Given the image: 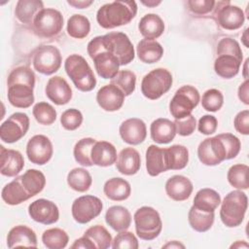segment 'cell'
Segmentation results:
<instances>
[{
  "label": "cell",
  "instance_id": "obj_1",
  "mask_svg": "<svg viewBox=\"0 0 249 249\" xmlns=\"http://www.w3.org/2000/svg\"><path fill=\"white\" fill-rule=\"evenodd\" d=\"M8 100L17 108H28L34 102L35 74L27 66L16 67L8 76Z\"/></svg>",
  "mask_w": 249,
  "mask_h": 249
},
{
  "label": "cell",
  "instance_id": "obj_2",
  "mask_svg": "<svg viewBox=\"0 0 249 249\" xmlns=\"http://www.w3.org/2000/svg\"><path fill=\"white\" fill-rule=\"evenodd\" d=\"M135 1H114L101 6L96 13L98 24L105 29H112L129 23L136 16Z\"/></svg>",
  "mask_w": 249,
  "mask_h": 249
},
{
  "label": "cell",
  "instance_id": "obj_3",
  "mask_svg": "<svg viewBox=\"0 0 249 249\" xmlns=\"http://www.w3.org/2000/svg\"><path fill=\"white\" fill-rule=\"evenodd\" d=\"M64 68L75 87L81 91H90L96 86V79L88 61L80 54H70L64 62Z\"/></svg>",
  "mask_w": 249,
  "mask_h": 249
},
{
  "label": "cell",
  "instance_id": "obj_4",
  "mask_svg": "<svg viewBox=\"0 0 249 249\" xmlns=\"http://www.w3.org/2000/svg\"><path fill=\"white\" fill-rule=\"evenodd\" d=\"M247 206L248 198L245 193L239 190L230 192L221 202V221L229 228L239 226L244 219Z\"/></svg>",
  "mask_w": 249,
  "mask_h": 249
},
{
  "label": "cell",
  "instance_id": "obj_5",
  "mask_svg": "<svg viewBox=\"0 0 249 249\" xmlns=\"http://www.w3.org/2000/svg\"><path fill=\"white\" fill-rule=\"evenodd\" d=\"M99 46L115 55L120 65H126L134 59V48L128 36L123 32H109L94 37Z\"/></svg>",
  "mask_w": 249,
  "mask_h": 249
},
{
  "label": "cell",
  "instance_id": "obj_6",
  "mask_svg": "<svg viewBox=\"0 0 249 249\" xmlns=\"http://www.w3.org/2000/svg\"><path fill=\"white\" fill-rule=\"evenodd\" d=\"M137 235L143 240H153L158 237L162 229L159 212L151 206L138 208L133 216Z\"/></svg>",
  "mask_w": 249,
  "mask_h": 249
},
{
  "label": "cell",
  "instance_id": "obj_7",
  "mask_svg": "<svg viewBox=\"0 0 249 249\" xmlns=\"http://www.w3.org/2000/svg\"><path fill=\"white\" fill-rule=\"evenodd\" d=\"M87 51L94 62V67L99 77L111 80L117 75L121 66L118 58L102 49L95 38L89 42Z\"/></svg>",
  "mask_w": 249,
  "mask_h": 249
},
{
  "label": "cell",
  "instance_id": "obj_8",
  "mask_svg": "<svg viewBox=\"0 0 249 249\" xmlns=\"http://www.w3.org/2000/svg\"><path fill=\"white\" fill-rule=\"evenodd\" d=\"M172 82V75L167 69L156 68L143 77L141 91L148 99L156 100L170 89Z\"/></svg>",
  "mask_w": 249,
  "mask_h": 249
},
{
  "label": "cell",
  "instance_id": "obj_9",
  "mask_svg": "<svg viewBox=\"0 0 249 249\" xmlns=\"http://www.w3.org/2000/svg\"><path fill=\"white\" fill-rule=\"evenodd\" d=\"M200 100L198 90L190 85L178 89L170 100L169 111L175 119H183L191 115Z\"/></svg>",
  "mask_w": 249,
  "mask_h": 249
},
{
  "label": "cell",
  "instance_id": "obj_10",
  "mask_svg": "<svg viewBox=\"0 0 249 249\" xmlns=\"http://www.w3.org/2000/svg\"><path fill=\"white\" fill-rule=\"evenodd\" d=\"M34 32L45 38L56 36L63 27V17L55 9L47 8L41 10L32 21Z\"/></svg>",
  "mask_w": 249,
  "mask_h": 249
},
{
  "label": "cell",
  "instance_id": "obj_11",
  "mask_svg": "<svg viewBox=\"0 0 249 249\" xmlns=\"http://www.w3.org/2000/svg\"><path fill=\"white\" fill-rule=\"evenodd\" d=\"M61 54L59 50L52 45L41 46L33 53V66L36 71L44 75L55 73L61 66Z\"/></svg>",
  "mask_w": 249,
  "mask_h": 249
},
{
  "label": "cell",
  "instance_id": "obj_12",
  "mask_svg": "<svg viewBox=\"0 0 249 249\" xmlns=\"http://www.w3.org/2000/svg\"><path fill=\"white\" fill-rule=\"evenodd\" d=\"M103 204L100 198L94 196H82L74 200L71 212L74 220L79 224H87L96 218L102 211Z\"/></svg>",
  "mask_w": 249,
  "mask_h": 249
},
{
  "label": "cell",
  "instance_id": "obj_13",
  "mask_svg": "<svg viewBox=\"0 0 249 249\" xmlns=\"http://www.w3.org/2000/svg\"><path fill=\"white\" fill-rule=\"evenodd\" d=\"M29 128V118L25 113L12 114L0 126V138L6 143H15L21 139Z\"/></svg>",
  "mask_w": 249,
  "mask_h": 249
},
{
  "label": "cell",
  "instance_id": "obj_14",
  "mask_svg": "<svg viewBox=\"0 0 249 249\" xmlns=\"http://www.w3.org/2000/svg\"><path fill=\"white\" fill-rule=\"evenodd\" d=\"M197 157L204 165H217L227 160V151L221 138L216 135L202 140L197 148Z\"/></svg>",
  "mask_w": 249,
  "mask_h": 249
},
{
  "label": "cell",
  "instance_id": "obj_15",
  "mask_svg": "<svg viewBox=\"0 0 249 249\" xmlns=\"http://www.w3.org/2000/svg\"><path fill=\"white\" fill-rule=\"evenodd\" d=\"M53 148L51 140L43 134L32 136L26 144V155L28 160L35 164H46L53 156Z\"/></svg>",
  "mask_w": 249,
  "mask_h": 249
},
{
  "label": "cell",
  "instance_id": "obj_16",
  "mask_svg": "<svg viewBox=\"0 0 249 249\" xmlns=\"http://www.w3.org/2000/svg\"><path fill=\"white\" fill-rule=\"evenodd\" d=\"M218 8L215 11V17L221 27L227 30H235L240 28L245 20L243 11L237 7L232 6L230 2H216Z\"/></svg>",
  "mask_w": 249,
  "mask_h": 249
},
{
  "label": "cell",
  "instance_id": "obj_17",
  "mask_svg": "<svg viewBox=\"0 0 249 249\" xmlns=\"http://www.w3.org/2000/svg\"><path fill=\"white\" fill-rule=\"evenodd\" d=\"M28 214L32 220L44 225L54 224L59 218L56 204L45 198H39L31 202L28 206Z\"/></svg>",
  "mask_w": 249,
  "mask_h": 249
},
{
  "label": "cell",
  "instance_id": "obj_18",
  "mask_svg": "<svg viewBox=\"0 0 249 249\" xmlns=\"http://www.w3.org/2000/svg\"><path fill=\"white\" fill-rule=\"evenodd\" d=\"M146 168L150 176H158L170 169V160L167 148L150 145L146 151Z\"/></svg>",
  "mask_w": 249,
  "mask_h": 249
},
{
  "label": "cell",
  "instance_id": "obj_19",
  "mask_svg": "<svg viewBox=\"0 0 249 249\" xmlns=\"http://www.w3.org/2000/svg\"><path fill=\"white\" fill-rule=\"evenodd\" d=\"M119 132L124 142L129 145H138L146 139L147 127L141 119L130 118L121 124Z\"/></svg>",
  "mask_w": 249,
  "mask_h": 249
},
{
  "label": "cell",
  "instance_id": "obj_20",
  "mask_svg": "<svg viewBox=\"0 0 249 249\" xmlns=\"http://www.w3.org/2000/svg\"><path fill=\"white\" fill-rule=\"evenodd\" d=\"M45 91L48 98L56 105L67 104L72 98L71 87L67 81L60 76L50 78Z\"/></svg>",
  "mask_w": 249,
  "mask_h": 249
},
{
  "label": "cell",
  "instance_id": "obj_21",
  "mask_svg": "<svg viewBox=\"0 0 249 249\" xmlns=\"http://www.w3.org/2000/svg\"><path fill=\"white\" fill-rule=\"evenodd\" d=\"M124 96L119 88L113 84H109L99 89L96 93V101L103 110L114 112L122 108Z\"/></svg>",
  "mask_w": 249,
  "mask_h": 249
},
{
  "label": "cell",
  "instance_id": "obj_22",
  "mask_svg": "<svg viewBox=\"0 0 249 249\" xmlns=\"http://www.w3.org/2000/svg\"><path fill=\"white\" fill-rule=\"evenodd\" d=\"M0 172L4 176L14 177L18 175L24 166L22 155L12 149H6L0 146Z\"/></svg>",
  "mask_w": 249,
  "mask_h": 249
},
{
  "label": "cell",
  "instance_id": "obj_23",
  "mask_svg": "<svg viewBox=\"0 0 249 249\" xmlns=\"http://www.w3.org/2000/svg\"><path fill=\"white\" fill-rule=\"evenodd\" d=\"M193 183L183 175H174L165 183L166 195L175 201H183L190 197L193 192Z\"/></svg>",
  "mask_w": 249,
  "mask_h": 249
},
{
  "label": "cell",
  "instance_id": "obj_24",
  "mask_svg": "<svg viewBox=\"0 0 249 249\" xmlns=\"http://www.w3.org/2000/svg\"><path fill=\"white\" fill-rule=\"evenodd\" d=\"M7 245L9 248L25 246L37 247V236L35 231L23 225L12 228L7 236Z\"/></svg>",
  "mask_w": 249,
  "mask_h": 249
},
{
  "label": "cell",
  "instance_id": "obj_25",
  "mask_svg": "<svg viewBox=\"0 0 249 249\" xmlns=\"http://www.w3.org/2000/svg\"><path fill=\"white\" fill-rule=\"evenodd\" d=\"M90 159L93 164L98 166H110L117 160L115 146L107 141H96L90 152Z\"/></svg>",
  "mask_w": 249,
  "mask_h": 249
},
{
  "label": "cell",
  "instance_id": "obj_26",
  "mask_svg": "<svg viewBox=\"0 0 249 249\" xmlns=\"http://www.w3.org/2000/svg\"><path fill=\"white\" fill-rule=\"evenodd\" d=\"M141 165L139 153L132 147L123 149L117 159L116 167L124 175H133L138 172Z\"/></svg>",
  "mask_w": 249,
  "mask_h": 249
},
{
  "label": "cell",
  "instance_id": "obj_27",
  "mask_svg": "<svg viewBox=\"0 0 249 249\" xmlns=\"http://www.w3.org/2000/svg\"><path fill=\"white\" fill-rule=\"evenodd\" d=\"M151 138L159 144H167L171 142L176 135V126L174 122L165 118L155 120L150 126Z\"/></svg>",
  "mask_w": 249,
  "mask_h": 249
},
{
  "label": "cell",
  "instance_id": "obj_28",
  "mask_svg": "<svg viewBox=\"0 0 249 249\" xmlns=\"http://www.w3.org/2000/svg\"><path fill=\"white\" fill-rule=\"evenodd\" d=\"M105 221L116 231H126L131 224V214L122 205H113L106 211Z\"/></svg>",
  "mask_w": 249,
  "mask_h": 249
},
{
  "label": "cell",
  "instance_id": "obj_29",
  "mask_svg": "<svg viewBox=\"0 0 249 249\" xmlns=\"http://www.w3.org/2000/svg\"><path fill=\"white\" fill-rule=\"evenodd\" d=\"M138 29L145 39L159 38L164 31V23L161 18L156 14H147L139 21Z\"/></svg>",
  "mask_w": 249,
  "mask_h": 249
},
{
  "label": "cell",
  "instance_id": "obj_30",
  "mask_svg": "<svg viewBox=\"0 0 249 249\" xmlns=\"http://www.w3.org/2000/svg\"><path fill=\"white\" fill-rule=\"evenodd\" d=\"M136 53L138 58L142 62L152 64L158 62L161 58L163 54V48L155 40L142 39L137 44Z\"/></svg>",
  "mask_w": 249,
  "mask_h": 249
},
{
  "label": "cell",
  "instance_id": "obj_31",
  "mask_svg": "<svg viewBox=\"0 0 249 249\" xmlns=\"http://www.w3.org/2000/svg\"><path fill=\"white\" fill-rule=\"evenodd\" d=\"M103 192L109 199L122 201L129 197L131 188L130 184L126 180L120 177H114L105 182Z\"/></svg>",
  "mask_w": 249,
  "mask_h": 249
},
{
  "label": "cell",
  "instance_id": "obj_32",
  "mask_svg": "<svg viewBox=\"0 0 249 249\" xmlns=\"http://www.w3.org/2000/svg\"><path fill=\"white\" fill-rule=\"evenodd\" d=\"M1 196L2 199L9 205H18L31 197L23 188L19 176L16 177V179L8 183L2 189Z\"/></svg>",
  "mask_w": 249,
  "mask_h": 249
},
{
  "label": "cell",
  "instance_id": "obj_33",
  "mask_svg": "<svg viewBox=\"0 0 249 249\" xmlns=\"http://www.w3.org/2000/svg\"><path fill=\"white\" fill-rule=\"evenodd\" d=\"M241 62L233 55L220 54L214 61L215 73L224 79H231L237 75Z\"/></svg>",
  "mask_w": 249,
  "mask_h": 249
},
{
  "label": "cell",
  "instance_id": "obj_34",
  "mask_svg": "<svg viewBox=\"0 0 249 249\" xmlns=\"http://www.w3.org/2000/svg\"><path fill=\"white\" fill-rule=\"evenodd\" d=\"M221 203V196L219 193H217L213 189L204 188L199 190L194 198V206L197 209L207 211V212H214V210L220 205Z\"/></svg>",
  "mask_w": 249,
  "mask_h": 249
},
{
  "label": "cell",
  "instance_id": "obj_35",
  "mask_svg": "<svg viewBox=\"0 0 249 249\" xmlns=\"http://www.w3.org/2000/svg\"><path fill=\"white\" fill-rule=\"evenodd\" d=\"M43 9L44 4L40 0H19L16 5L15 14L20 22L31 23L35 16Z\"/></svg>",
  "mask_w": 249,
  "mask_h": 249
},
{
  "label": "cell",
  "instance_id": "obj_36",
  "mask_svg": "<svg viewBox=\"0 0 249 249\" xmlns=\"http://www.w3.org/2000/svg\"><path fill=\"white\" fill-rule=\"evenodd\" d=\"M19 178L23 188L31 197L42 192L46 185L45 175L37 169H28Z\"/></svg>",
  "mask_w": 249,
  "mask_h": 249
},
{
  "label": "cell",
  "instance_id": "obj_37",
  "mask_svg": "<svg viewBox=\"0 0 249 249\" xmlns=\"http://www.w3.org/2000/svg\"><path fill=\"white\" fill-rule=\"evenodd\" d=\"M188 220L192 229L198 232H203L212 227L214 223V212L203 211L193 205L189 210Z\"/></svg>",
  "mask_w": 249,
  "mask_h": 249
},
{
  "label": "cell",
  "instance_id": "obj_38",
  "mask_svg": "<svg viewBox=\"0 0 249 249\" xmlns=\"http://www.w3.org/2000/svg\"><path fill=\"white\" fill-rule=\"evenodd\" d=\"M91 175L85 168H74L67 175V184L72 190L76 192H87L91 186Z\"/></svg>",
  "mask_w": 249,
  "mask_h": 249
},
{
  "label": "cell",
  "instance_id": "obj_39",
  "mask_svg": "<svg viewBox=\"0 0 249 249\" xmlns=\"http://www.w3.org/2000/svg\"><path fill=\"white\" fill-rule=\"evenodd\" d=\"M90 31V22L89 18L83 15H73L67 21V33L76 39H83L89 35Z\"/></svg>",
  "mask_w": 249,
  "mask_h": 249
},
{
  "label": "cell",
  "instance_id": "obj_40",
  "mask_svg": "<svg viewBox=\"0 0 249 249\" xmlns=\"http://www.w3.org/2000/svg\"><path fill=\"white\" fill-rule=\"evenodd\" d=\"M84 236L89 238L96 249H107L112 245V236L110 232L106 230V228L100 225H95L89 228L85 231Z\"/></svg>",
  "mask_w": 249,
  "mask_h": 249
},
{
  "label": "cell",
  "instance_id": "obj_41",
  "mask_svg": "<svg viewBox=\"0 0 249 249\" xmlns=\"http://www.w3.org/2000/svg\"><path fill=\"white\" fill-rule=\"evenodd\" d=\"M42 241L49 249H62L66 247L69 237L66 231L62 229L53 228L43 232Z\"/></svg>",
  "mask_w": 249,
  "mask_h": 249
},
{
  "label": "cell",
  "instance_id": "obj_42",
  "mask_svg": "<svg viewBox=\"0 0 249 249\" xmlns=\"http://www.w3.org/2000/svg\"><path fill=\"white\" fill-rule=\"evenodd\" d=\"M96 142L91 137L80 139L74 146L73 154L75 160L83 166H91L93 163L90 159V152L93 144Z\"/></svg>",
  "mask_w": 249,
  "mask_h": 249
},
{
  "label": "cell",
  "instance_id": "obj_43",
  "mask_svg": "<svg viewBox=\"0 0 249 249\" xmlns=\"http://www.w3.org/2000/svg\"><path fill=\"white\" fill-rule=\"evenodd\" d=\"M248 170L249 167L246 164H233L230 167L227 178L229 183L236 189L239 190H247L248 189Z\"/></svg>",
  "mask_w": 249,
  "mask_h": 249
},
{
  "label": "cell",
  "instance_id": "obj_44",
  "mask_svg": "<svg viewBox=\"0 0 249 249\" xmlns=\"http://www.w3.org/2000/svg\"><path fill=\"white\" fill-rule=\"evenodd\" d=\"M110 84L115 85L125 96H127L130 95L135 89L136 76L130 70H121L113 79H111Z\"/></svg>",
  "mask_w": 249,
  "mask_h": 249
},
{
  "label": "cell",
  "instance_id": "obj_45",
  "mask_svg": "<svg viewBox=\"0 0 249 249\" xmlns=\"http://www.w3.org/2000/svg\"><path fill=\"white\" fill-rule=\"evenodd\" d=\"M35 120L44 125H50L56 120L55 109L47 102H38L32 110Z\"/></svg>",
  "mask_w": 249,
  "mask_h": 249
},
{
  "label": "cell",
  "instance_id": "obj_46",
  "mask_svg": "<svg viewBox=\"0 0 249 249\" xmlns=\"http://www.w3.org/2000/svg\"><path fill=\"white\" fill-rule=\"evenodd\" d=\"M170 169L179 170L184 168L189 161V151L183 145H172L168 147Z\"/></svg>",
  "mask_w": 249,
  "mask_h": 249
},
{
  "label": "cell",
  "instance_id": "obj_47",
  "mask_svg": "<svg viewBox=\"0 0 249 249\" xmlns=\"http://www.w3.org/2000/svg\"><path fill=\"white\" fill-rule=\"evenodd\" d=\"M224 103L223 93L217 89H207L201 98V105L203 109L209 112H216L220 110Z\"/></svg>",
  "mask_w": 249,
  "mask_h": 249
},
{
  "label": "cell",
  "instance_id": "obj_48",
  "mask_svg": "<svg viewBox=\"0 0 249 249\" xmlns=\"http://www.w3.org/2000/svg\"><path fill=\"white\" fill-rule=\"evenodd\" d=\"M230 54L235 56L242 61V51L238 42L231 38H223L219 41L217 46V55Z\"/></svg>",
  "mask_w": 249,
  "mask_h": 249
},
{
  "label": "cell",
  "instance_id": "obj_49",
  "mask_svg": "<svg viewBox=\"0 0 249 249\" xmlns=\"http://www.w3.org/2000/svg\"><path fill=\"white\" fill-rule=\"evenodd\" d=\"M61 125L67 130L77 129L83 123V115L78 109H67L60 117Z\"/></svg>",
  "mask_w": 249,
  "mask_h": 249
},
{
  "label": "cell",
  "instance_id": "obj_50",
  "mask_svg": "<svg viewBox=\"0 0 249 249\" xmlns=\"http://www.w3.org/2000/svg\"><path fill=\"white\" fill-rule=\"evenodd\" d=\"M112 248H127V249H137L139 247L138 240L136 236L126 231H119V233L115 236L114 240H112Z\"/></svg>",
  "mask_w": 249,
  "mask_h": 249
},
{
  "label": "cell",
  "instance_id": "obj_51",
  "mask_svg": "<svg viewBox=\"0 0 249 249\" xmlns=\"http://www.w3.org/2000/svg\"><path fill=\"white\" fill-rule=\"evenodd\" d=\"M218 136L221 138L226 148L227 160L235 158L238 155L241 148L239 139L231 133H221V134H218Z\"/></svg>",
  "mask_w": 249,
  "mask_h": 249
},
{
  "label": "cell",
  "instance_id": "obj_52",
  "mask_svg": "<svg viewBox=\"0 0 249 249\" xmlns=\"http://www.w3.org/2000/svg\"><path fill=\"white\" fill-rule=\"evenodd\" d=\"M174 124L176 126V133L181 136L191 135L195 131L196 125V118L192 114L183 119H175Z\"/></svg>",
  "mask_w": 249,
  "mask_h": 249
},
{
  "label": "cell",
  "instance_id": "obj_53",
  "mask_svg": "<svg viewBox=\"0 0 249 249\" xmlns=\"http://www.w3.org/2000/svg\"><path fill=\"white\" fill-rule=\"evenodd\" d=\"M218 126V121L216 117L212 115H204L198 120L197 128L198 131L204 135L213 134Z\"/></svg>",
  "mask_w": 249,
  "mask_h": 249
},
{
  "label": "cell",
  "instance_id": "obj_54",
  "mask_svg": "<svg viewBox=\"0 0 249 249\" xmlns=\"http://www.w3.org/2000/svg\"><path fill=\"white\" fill-rule=\"evenodd\" d=\"M215 3L213 0H190L187 2L190 11L196 15H205L211 12Z\"/></svg>",
  "mask_w": 249,
  "mask_h": 249
},
{
  "label": "cell",
  "instance_id": "obj_55",
  "mask_svg": "<svg viewBox=\"0 0 249 249\" xmlns=\"http://www.w3.org/2000/svg\"><path fill=\"white\" fill-rule=\"evenodd\" d=\"M233 124L235 129L244 135L249 134V111L243 110L239 112L233 120Z\"/></svg>",
  "mask_w": 249,
  "mask_h": 249
},
{
  "label": "cell",
  "instance_id": "obj_56",
  "mask_svg": "<svg viewBox=\"0 0 249 249\" xmlns=\"http://www.w3.org/2000/svg\"><path fill=\"white\" fill-rule=\"evenodd\" d=\"M248 88H249V81L248 79H246L238 88V98L246 105L249 104V90H248Z\"/></svg>",
  "mask_w": 249,
  "mask_h": 249
},
{
  "label": "cell",
  "instance_id": "obj_57",
  "mask_svg": "<svg viewBox=\"0 0 249 249\" xmlns=\"http://www.w3.org/2000/svg\"><path fill=\"white\" fill-rule=\"evenodd\" d=\"M71 248H84V249H95V246L93 243L87 238L86 236H82L74 241V243L71 245Z\"/></svg>",
  "mask_w": 249,
  "mask_h": 249
},
{
  "label": "cell",
  "instance_id": "obj_58",
  "mask_svg": "<svg viewBox=\"0 0 249 249\" xmlns=\"http://www.w3.org/2000/svg\"><path fill=\"white\" fill-rule=\"evenodd\" d=\"M67 3L71 6H73L74 8H77V9H84V8H88L89 6H90L93 1L91 0H68Z\"/></svg>",
  "mask_w": 249,
  "mask_h": 249
},
{
  "label": "cell",
  "instance_id": "obj_59",
  "mask_svg": "<svg viewBox=\"0 0 249 249\" xmlns=\"http://www.w3.org/2000/svg\"><path fill=\"white\" fill-rule=\"evenodd\" d=\"M162 248H185V245L180 243L177 240H173V241H170V242L166 243L165 245H163Z\"/></svg>",
  "mask_w": 249,
  "mask_h": 249
},
{
  "label": "cell",
  "instance_id": "obj_60",
  "mask_svg": "<svg viewBox=\"0 0 249 249\" xmlns=\"http://www.w3.org/2000/svg\"><path fill=\"white\" fill-rule=\"evenodd\" d=\"M242 247H245V248H247L248 247V244L246 243V242H244V241H236L235 243H233L231 246V248H242Z\"/></svg>",
  "mask_w": 249,
  "mask_h": 249
},
{
  "label": "cell",
  "instance_id": "obj_61",
  "mask_svg": "<svg viewBox=\"0 0 249 249\" xmlns=\"http://www.w3.org/2000/svg\"><path fill=\"white\" fill-rule=\"evenodd\" d=\"M141 3L144 4L147 7H156V6L160 5L161 2L160 1H153L152 0V1H142Z\"/></svg>",
  "mask_w": 249,
  "mask_h": 249
},
{
  "label": "cell",
  "instance_id": "obj_62",
  "mask_svg": "<svg viewBox=\"0 0 249 249\" xmlns=\"http://www.w3.org/2000/svg\"><path fill=\"white\" fill-rule=\"evenodd\" d=\"M241 39H242V42H243L244 46H245L246 48H248V47H249L248 42H247V40H248V28H246V29L244 30V32H243V34H242V36H241Z\"/></svg>",
  "mask_w": 249,
  "mask_h": 249
},
{
  "label": "cell",
  "instance_id": "obj_63",
  "mask_svg": "<svg viewBox=\"0 0 249 249\" xmlns=\"http://www.w3.org/2000/svg\"><path fill=\"white\" fill-rule=\"evenodd\" d=\"M247 63H248V59H246L245 63H244V73H243V76H244L245 80L248 78V76H247Z\"/></svg>",
  "mask_w": 249,
  "mask_h": 249
}]
</instances>
